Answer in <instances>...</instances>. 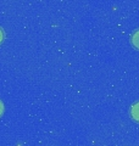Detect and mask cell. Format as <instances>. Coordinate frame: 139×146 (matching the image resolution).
Here are the masks:
<instances>
[{"label": "cell", "instance_id": "obj_2", "mask_svg": "<svg viewBox=\"0 0 139 146\" xmlns=\"http://www.w3.org/2000/svg\"><path fill=\"white\" fill-rule=\"evenodd\" d=\"M132 43L134 44V46L139 49V31H137L136 33L133 34V38H132Z\"/></svg>", "mask_w": 139, "mask_h": 146}, {"label": "cell", "instance_id": "obj_3", "mask_svg": "<svg viewBox=\"0 0 139 146\" xmlns=\"http://www.w3.org/2000/svg\"><path fill=\"white\" fill-rule=\"evenodd\" d=\"M3 110H4L3 104H1V101H0V116H1V113H3Z\"/></svg>", "mask_w": 139, "mask_h": 146}, {"label": "cell", "instance_id": "obj_1", "mask_svg": "<svg viewBox=\"0 0 139 146\" xmlns=\"http://www.w3.org/2000/svg\"><path fill=\"white\" fill-rule=\"evenodd\" d=\"M131 113H132V117L134 118V119L139 122V102L136 104V105H134V106L132 107Z\"/></svg>", "mask_w": 139, "mask_h": 146}, {"label": "cell", "instance_id": "obj_4", "mask_svg": "<svg viewBox=\"0 0 139 146\" xmlns=\"http://www.w3.org/2000/svg\"><path fill=\"white\" fill-rule=\"evenodd\" d=\"M3 40V33H1V31H0V42Z\"/></svg>", "mask_w": 139, "mask_h": 146}]
</instances>
